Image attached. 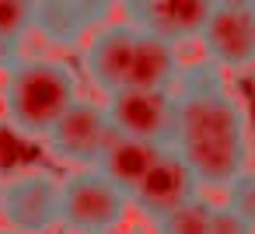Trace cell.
Listing matches in <instances>:
<instances>
[{
  "mask_svg": "<svg viewBox=\"0 0 255 234\" xmlns=\"http://www.w3.org/2000/svg\"><path fill=\"white\" fill-rule=\"evenodd\" d=\"M136 35H140V28L126 18L123 21H102L88 35V46H84L81 60H84V74L95 84V91L109 95V91L129 84Z\"/></svg>",
  "mask_w": 255,
  "mask_h": 234,
  "instance_id": "ba28073f",
  "label": "cell"
},
{
  "mask_svg": "<svg viewBox=\"0 0 255 234\" xmlns=\"http://www.w3.org/2000/svg\"><path fill=\"white\" fill-rule=\"evenodd\" d=\"M0 234H21V231H14V227H7V224H4V227H0Z\"/></svg>",
  "mask_w": 255,
  "mask_h": 234,
  "instance_id": "e0dca14e",
  "label": "cell"
},
{
  "mask_svg": "<svg viewBox=\"0 0 255 234\" xmlns=\"http://www.w3.org/2000/svg\"><path fill=\"white\" fill-rule=\"evenodd\" d=\"M14 60H18V49H11V46H7L4 39H0V70H7V67H11Z\"/></svg>",
  "mask_w": 255,
  "mask_h": 234,
  "instance_id": "2e32d148",
  "label": "cell"
},
{
  "mask_svg": "<svg viewBox=\"0 0 255 234\" xmlns=\"http://www.w3.org/2000/svg\"><path fill=\"white\" fill-rule=\"evenodd\" d=\"M157 234H255L248 220H241L227 203H213L203 192L182 203L178 210L154 220Z\"/></svg>",
  "mask_w": 255,
  "mask_h": 234,
  "instance_id": "7c38bea8",
  "label": "cell"
},
{
  "mask_svg": "<svg viewBox=\"0 0 255 234\" xmlns=\"http://www.w3.org/2000/svg\"><path fill=\"white\" fill-rule=\"evenodd\" d=\"M35 0H0V39L11 49H21L25 35L32 32Z\"/></svg>",
  "mask_w": 255,
  "mask_h": 234,
  "instance_id": "9a60e30c",
  "label": "cell"
},
{
  "mask_svg": "<svg viewBox=\"0 0 255 234\" xmlns=\"http://www.w3.org/2000/svg\"><path fill=\"white\" fill-rule=\"evenodd\" d=\"M112 133V122H109V112H105V102H95V98H77L53 126L49 133L42 136L46 150L53 161L60 164H70V168H91L105 147Z\"/></svg>",
  "mask_w": 255,
  "mask_h": 234,
  "instance_id": "8992f818",
  "label": "cell"
},
{
  "mask_svg": "<svg viewBox=\"0 0 255 234\" xmlns=\"http://www.w3.org/2000/svg\"><path fill=\"white\" fill-rule=\"evenodd\" d=\"M105 112L116 133L171 147L175 88H116L105 95Z\"/></svg>",
  "mask_w": 255,
  "mask_h": 234,
  "instance_id": "277c9868",
  "label": "cell"
},
{
  "mask_svg": "<svg viewBox=\"0 0 255 234\" xmlns=\"http://www.w3.org/2000/svg\"><path fill=\"white\" fill-rule=\"evenodd\" d=\"M129 213V196L98 168H74L60 178V227L70 234H112Z\"/></svg>",
  "mask_w": 255,
  "mask_h": 234,
  "instance_id": "3957f363",
  "label": "cell"
},
{
  "mask_svg": "<svg viewBox=\"0 0 255 234\" xmlns=\"http://www.w3.org/2000/svg\"><path fill=\"white\" fill-rule=\"evenodd\" d=\"M199 192H203V185L192 175V168L182 161V154L175 147H164L161 157L147 168V175L129 189V206H136L143 217L157 220Z\"/></svg>",
  "mask_w": 255,
  "mask_h": 234,
  "instance_id": "9c48e42d",
  "label": "cell"
},
{
  "mask_svg": "<svg viewBox=\"0 0 255 234\" xmlns=\"http://www.w3.org/2000/svg\"><path fill=\"white\" fill-rule=\"evenodd\" d=\"M171 147L192 168L203 189H227L252 161L248 112L220 67L192 63L175 81Z\"/></svg>",
  "mask_w": 255,
  "mask_h": 234,
  "instance_id": "6da1fadb",
  "label": "cell"
},
{
  "mask_svg": "<svg viewBox=\"0 0 255 234\" xmlns=\"http://www.w3.org/2000/svg\"><path fill=\"white\" fill-rule=\"evenodd\" d=\"M0 217L21 234H49L60 227V178L46 168H28L0 189Z\"/></svg>",
  "mask_w": 255,
  "mask_h": 234,
  "instance_id": "52a82bcc",
  "label": "cell"
},
{
  "mask_svg": "<svg viewBox=\"0 0 255 234\" xmlns=\"http://www.w3.org/2000/svg\"><path fill=\"white\" fill-rule=\"evenodd\" d=\"M161 143H150V140H140V136H126V133H109V140H105V147H102V154H98V161L91 164V168H98L109 182H116L126 196H129V189L147 175V168L161 157Z\"/></svg>",
  "mask_w": 255,
  "mask_h": 234,
  "instance_id": "4fadbf2b",
  "label": "cell"
},
{
  "mask_svg": "<svg viewBox=\"0 0 255 234\" xmlns=\"http://www.w3.org/2000/svg\"><path fill=\"white\" fill-rule=\"evenodd\" d=\"M199 42L206 60L224 74L255 67V0H217Z\"/></svg>",
  "mask_w": 255,
  "mask_h": 234,
  "instance_id": "5b68a950",
  "label": "cell"
},
{
  "mask_svg": "<svg viewBox=\"0 0 255 234\" xmlns=\"http://www.w3.org/2000/svg\"><path fill=\"white\" fill-rule=\"evenodd\" d=\"M81 98V81L67 60L53 56H32V60H14L4 70V119L18 136L42 140L49 126Z\"/></svg>",
  "mask_w": 255,
  "mask_h": 234,
  "instance_id": "7a4b0ae2",
  "label": "cell"
},
{
  "mask_svg": "<svg viewBox=\"0 0 255 234\" xmlns=\"http://www.w3.org/2000/svg\"><path fill=\"white\" fill-rule=\"evenodd\" d=\"M213 4L217 0H126L119 11L136 28L154 32L178 46V42L199 39Z\"/></svg>",
  "mask_w": 255,
  "mask_h": 234,
  "instance_id": "30bf717a",
  "label": "cell"
},
{
  "mask_svg": "<svg viewBox=\"0 0 255 234\" xmlns=\"http://www.w3.org/2000/svg\"><path fill=\"white\" fill-rule=\"evenodd\" d=\"M112 4H116V7H123V4H126V0H112Z\"/></svg>",
  "mask_w": 255,
  "mask_h": 234,
  "instance_id": "ac0fdd59",
  "label": "cell"
},
{
  "mask_svg": "<svg viewBox=\"0 0 255 234\" xmlns=\"http://www.w3.org/2000/svg\"><path fill=\"white\" fill-rule=\"evenodd\" d=\"M109 11H116L112 0H35L32 32H39L49 46L74 49L105 21Z\"/></svg>",
  "mask_w": 255,
  "mask_h": 234,
  "instance_id": "8fae6325",
  "label": "cell"
},
{
  "mask_svg": "<svg viewBox=\"0 0 255 234\" xmlns=\"http://www.w3.org/2000/svg\"><path fill=\"white\" fill-rule=\"evenodd\" d=\"M178 74H182L178 46L140 28L136 53H133V70H129L126 88H175Z\"/></svg>",
  "mask_w": 255,
  "mask_h": 234,
  "instance_id": "5bb4252c",
  "label": "cell"
},
{
  "mask_svg": "<svg viewBox=\"0 0 255 234\" xmlns=\"http://www.w3.org/2000/svg\"><path fill=\"white\" fill-rule=\"evenodd\" d=\"M0 189H4V182H0Z\"/></svg>",
  "mask_w": 255,
  "mask_h": 234,
  "instance_id": "d6986e66",
  "label": "cell"
}]
</instances>
